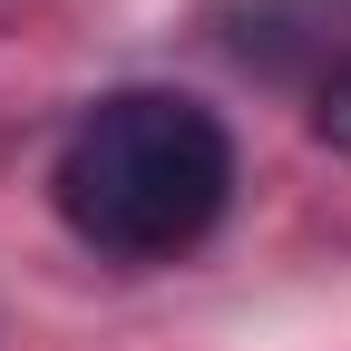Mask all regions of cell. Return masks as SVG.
Instances as JSON below:
<instances>
[{
  "instance_id": "cell-1",
  "label": "cell",
  "mask_w": 351,
  "mask_h": 351,
  "mask_svg": "<svg viewBox=\"0 0 351 351\" xmlns=\"http://www.w3.org/2000/svg\"><path fill=\"white\" fill-rule=\"evenodd\" d=\"M59 225L108 263H176L234 205V137L186 88H108L49 166Z\"/></svg>"
},
{
  "instance_id": "cell-2",
  "label": "cell",
  "mask_w": 351,
  "mask_h": 351,
  "mask_svg": "<svg viewBox=\"0 0 351 351\" xmlns=\"http://www.w3.org/2000/svg\"><path fill=\"white\" fill-rule=\"evenodd\" d=\"M313 127H322V137H332V147L351 156V59H341V69L322 78V98H313Z\"/></svg>"
}]
</instances>
